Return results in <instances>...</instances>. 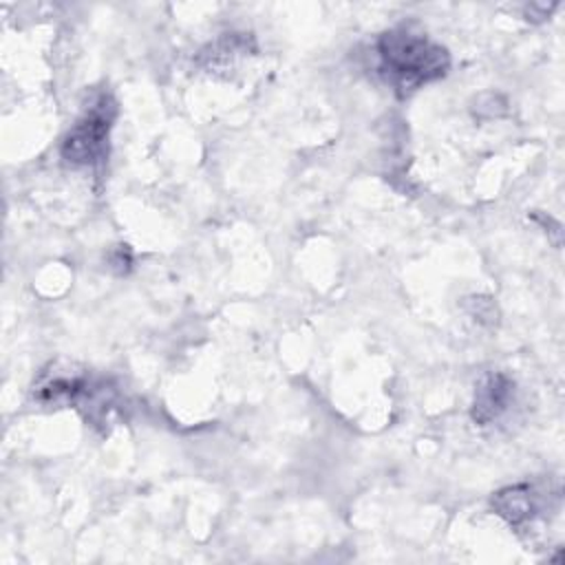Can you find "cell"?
Masks as SVG:
<instances>
[{"label": "cell", "instance_id": "6da1fadb", "mask_svg": "<svg viewBox=\"0 0 565 565\" xmlns=\"http://www.w3.org/2000/svg\"><path fill=\"white\" fill-rule=\"evenodd\" d=\"M380 71L399 90L411 93L448 71V53L422 31L397 26L377 40Z\"/></svg>", "mask_w": 565, "mask_h": 565}, {"label": "cell", "instance_id": "7a4b0ae2", "mask_svg": "<svg viewBox=\"0 0 565 565\" xmlns=\"http://www.w3.org/2000/svg\"><path fill=\"white\" fill-rule=\"evenodd\" d=\"M115 113L117 108L113 97L108 93H99L77 124L66 132L62 141V157L77 166L99 163L106 154Z\"/></svg>", "mask_w": 565, "mask_h": 565}, {"label": "cell", "instance_id": "3957f363", "mask_svg": "<svg viewBox=\"0 0 565 565\" xmlns=\"http://www.w3.org/2000/svg\"><path fill=\"white\" fill-rule=\"evenodd\" d=\"M514 393V382L503 373H490L486 375L475 393L472 402V419L477 424H490L497 419L510 404Z\"/></svg>", "mask_w": 565, "mask_h": 565}, {"label": "cell", "instance_id": "277c9868", "mask_svg": "<svg viewBox=\"0 0 565 565\" xmlns=\"http://www.w3.org/2000/svg\"><path fill=\"white\" fill-rule=\"evenodd\" d=\"M492 508L510 525H521L539 512V497L534 494L532 486L519 483V486H510V488L499 490L492 497Z\"/></svg>", "mask_w": 565, "mask_h": 565}]
</instances>
